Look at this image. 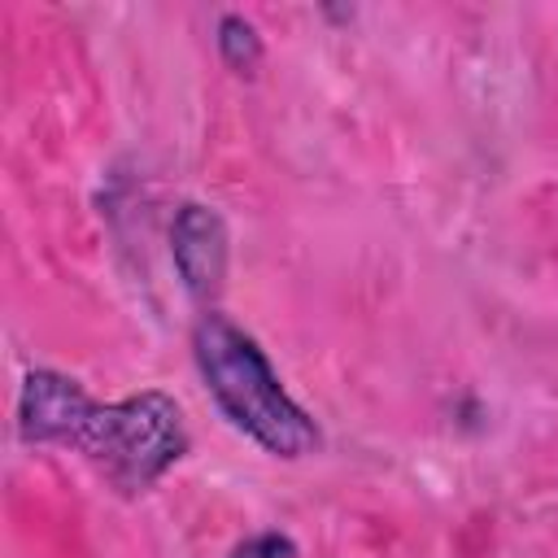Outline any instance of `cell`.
<instances>
[{"mask_svg":"<svg viewBox=\"0 0 558 558\" xmlns=\"http://www.w3.org/2000/svg\"><path fill=\"white\" fill-rule=\"evenodd\" d=\"M17 432L31 445L78 449L122 493L153 488L187 449V427L174 397L135 392L100 405L61 371L26 375L17 397Z\"/></svg>","mask_w":558,"mask_h":558,"instance_id":"6da1fadb","label":"cell"},{"mask_svg":"<svg viewBox=\"0 0 558 558\" xmlns=\"http://www.w3.org/2000/svg\"><path fill=\"white\" fill-rule=\"evenodd\" d=\"M192 353L209 397L248 440H257L275 458H305L318 449L314 418L288 397L257 340L240 331L227 314L205 310L196 318Z\"/></svg>","mask_w":558,"mask_h":558,"instance_id":"7a4b0ae2","label":"cell"},{"mask_svg":"<svg viewBox=\"0 0 558 558\" xmlns=\"http://www.w3.org/2000/svg\"><path fill=\"white\" fill-rule=\"evenodd\" d=\"M170 253H174V270L183 279V288L196 301H214L227 279V222L209 205L187 201L174 214Z\"/></svg>","mask_w":558,"mask_h":558,"instance_id":"3957f363","label":"cell"},{"mask_svg":"<svg viewBox=\"0 0 558 558\" xmlns=\"http://www.w3.org/2000/svg\"><path fill=\"white\" fill-rule=\"evenodd\" d=\"M218 52L235 74H257L262 65V39L253 31V22H244L240 13H227L218 22Z\"/></svg>","mask_w":558,"mask_h":558,"instance_id":"277c9868","label":"cell"},{"mask_svg":"<svg viewBox=\"0 0 558 558\" xmlns=\"http://www.w3.org/2000/svg\"><path fill=\"white\" fill-rule=\"evenodd\" d=\"M231 558H296V545L283 532H257L231 549Z\"/></svg>","mask_w":558,"mask_h":558,"instance_id":"5b68a950","label":"cell"}]
</instances>
